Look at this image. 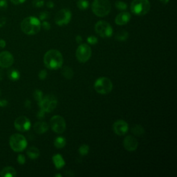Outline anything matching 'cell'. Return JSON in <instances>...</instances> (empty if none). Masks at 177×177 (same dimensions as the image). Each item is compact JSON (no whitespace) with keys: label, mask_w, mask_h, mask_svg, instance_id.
<instances>
[{"label":"cell","mask_w":177,"mask_h":177,"mask_svg":"<svg viewBox=\"0 0 177 177\" xmlns=\"http://www.w3.org/2000/svg\"><path fill=\"white\" fill-rule=\"evenodd\" d=\"M63 56L59 51L51 49L44 56V64L48 69L56 70L60 69L63 64Z\"/></svg>","instance_id":"6da1fadb"},{"label":"cell","mask_w":177,"mask_h":177,"mask_svg":"<svg viewBox=\"0 0 177 177\" xmlns=\"http://www.w3.org/2000/svg\"><path fill=\"white\" fill-rule=\"evenodd\" d=\"M21 29L25 34L28 35L37 34L41 29L40 20L33 16L25 18L21 23Z\"/></svg>","instance_id":"7a4b0ae2"},{"label":"cell","mask_w":177,"mask_h":177,"mask_svg":"<svg viewBox=\"0 0 177 177\" xmlns=\"http://www.w3.org/2000/svg\"><path fill=\"white\" fill-rule=\"evenodd\" d=\"M111 8V3L109 0H94L91 5L93 12L101 17L107 16L110 12Z\"/></svg>","instance_id":"3957f363"},{"label":"cell","mask_w":177,"mask_h":177,"mask_svg":"<svg viewBox=\"0 0 177 177\" xmlns=\"http://www.w3.org/2000/svg\"><path fill=\"white\" fill-rule=\"evenodd\" d=\"M150 3L148 0H133L131 4V11L133 14L143 16L150 11Z\"/></svg>","instance_id":"277c9868"},{"label":"cell","mask_w":177,"mask_h":177,"mask_svg":"<svg viewBox=\"0 0 177 177\" xmlns=\"http://www.w3.org/2000/svg\"><path fill=\"white\" fill-rule=\"evenodd\" d=\"M94 89L96 91L100 94H108L113 89V83L109 78L101 77L96 80L94 83Z\"/></svg>","instance_id":"5b68a950"},{"label":"cell","mask_w":177,"mask_h":177,"mask_svg":"<svg viewBox=\"0 0 177 177\" xmlns=\"http://www.w3.org/2000/svg\"><path fill=\"white\" fill-rule=\"evenodd\" d=\"M11 149L15 152H20L24 151L27 147V140L23 135L20 134H12L9 140Z\"/></svg>","instance_id":"8992f818"},{"label":"cell","mask_w":177,"mask_h":177,"mask_svg":"<svg viewBox=\"0 0 177 177\" xmlns=\"http://www.w3.org/2000/svg\"><path fill=\"white\" fill-rule=\"evenodd\" d=\"M38 105L41 109H42L46 113H49L56 108L57 105V98L52 94L47 95L43 97L42 100Z\"/></svg>","instance_id":"52a82bcc"},{"label":"cell","mask_w":177,"mask_h":177,"mask_svg":"<svg viewBox=\"0 0 177 177\" xmlns=\"http://www.w3.org/2000/svg\"><path fill=\"white\" fill-rule=\"evenodd\" d=\"M91 48L87 44H80L77 48L76 56L80 62L85 63L91 56Z\"/></svg>","instance_id":"ba28073f"},{"label":"cell","mask_w":177,"mask_h":177,"mask_svg":"<svg viewBox=\"0 0 177 177\" xmlns=\"http://www.w3.org/2000/svg\"><path fill=\"white\" fill-rule=\"evenodd\" d=\"M95 31L96 33L101 37L108 38L113 35V28L106 21H98L95 25Z\"/></svg>","instance_id":"9c48e42d"},{"label":"cell","mask_w":177,"mask_h":177,"mask_svg":"<svg viewBox=\"0 0 177 177\" xmlns=\"http://www.w3.org/2000/svg\"><path fill=\"white\" fill-rule=\"evenodd\" d=\"M50 125L52 130L57 134H62L66 130V122L60 115H56L51 118Z\"/></svg>","instance_id":"30bf717a"},{"label":"cell","mask_w":177,"mask_h":177,"mask_svg":"<svg viewBox=\"0 0 177 177\" xmlns=\"http://www.w3.org/2000/svg\"><path fill=\"white\" fill-rule=\"evenodd\" d=\"M71 20V12L66 8L59 11L55 17V22L60 27L68 24Z\"/></svg>","instance_id":"8fae6325"},{"label":"cell","mask_w":177,"mask_h":177,"mask_svg":"<svg viewBox=\"0 0 177 177\" xmlns=\"http://www.w3.org/2000/svg\"><path fill=\"white\" fill-rule=\"evenodd\" d=\"M14 125L16 130L23 132V131L29 130L31 126V123L29 119L26 116H19L16 118Z\"/></svg>","instance_id":"7c38bea8"},{"label":"cell","mask_w":177,"mask_h":177,"mask_svg":"<svg viewBox=\"0 0 177 177\" xmlns=\"http://www.w3.org/2000/svg\"><path fill=\"white\" fill-rule=\"evenodd\" d=\"M129 130V125L126 121L123 120H118L114 122L113 125V130L116 134L118 136H123Z\"/></svg>","instance_id":"4fadbf2b"},{"label":"cell","mask_w":177,"mask_h":177,"mask_svg":"<svg viewBox=\"0 0 177 177\" xmlns=\"http://www.w3.org/2000/svg\"><path fill=\"white\" fill-rule=\"evenodd\" d=\"M14 63V57L8 51H3L0 53V66L2 68H8Z\"/></svg>","instance_id":"5bb4252c"},{"label":"cell","mask_w":177,"mask_h":177,"mask_svg":"<svg viewBox=\"0 0 177 177\" xmlns=\"http://www.w3.org/2000/svg\"><path fill=\"white\" fill-rule=\"evenodd\" d=\"M123 146L129 152H134L138 147V141L134 136L130 135L124 138Z\"/></svg>","instance_id":"9a60e30c"},{"label":"cell","mask_w":177,"mask_h":177,"mask_svg":"<svg viewBox=\"0 0 177 177\" xmlns=\"http://www.w3.org/2000/svg\"><path fill=\"white\" fill-rule=\"evenodd\" d=\"M131 20V15L128 12H122L119 13L115 18V23L119 25L123 26L127 24Z\"/></svg>","instance_id":"2e32d148"},{"label":"cell","mask_w":177,"mask_h":177,"mask_svg":"<svg viewBox=\"0 0 177 177\" xmlns=\"http://www.w3.org/2000/svg\"><path fill=\"white\" fill-rule=\"evenodd\" d=\"M34 131L38 134H43L49 130V125L45 122H37L34 125Z\"/></svg>","instance_id":"e0dca14e"},{"label":"cell","mask_w":177,"mask_h":177,"mask_svg":"<svg viewBox=\"0 0 177 177\" xmlns=\"http://www.w3.org/2000/svg\"><path fill=\"white\" fill-rule=\"evenodd\" d=\"M52 160H53V162L55 167H56V168H57V170L62 168V167L65 165V164H66L65 161H64V160L63 159V157L60 154H55L52 158Z\"/></svg>","instance_id":"ac0fdd59"},{"label":"cell","mask_w":177,"mask_h":177,"mask_svg":"<svg viewBox=\"0 0 177 177\" xmlns=\"http://www.w3.org/2000/svg\"><path fill=\"white\" fill-rule=\"evenodd\" d=\"M16 175V170L12 167H6L0 172V176L2 177H15Z\"/></svg>","instance_id":"d6986e66"},{"label":"cell","mask_w":177,"mask_h":177,"mask_svg":"<svg viewBox=\"0 0 177 177\" xmlns=\"http://www.w3.org/2000/svg\"><path fill=\"white\" fill-rule=\"evenodd\" d=\"M27 155L31 159H36L40 156V150L35 147H31L27 150Z\"/></svg>","instance_id":"ffe728a7"},{"label":"cell","mask_w":177,"mask_h":177,"mask_svg":"<svg viewBox=\"0 0 177 177\" xmlns=\"http://www.w3.org/2000/svg\"><path fill=\"white\" fill-rule=\"evenodd\" d=\"M53 143H54V146L56 148H57V149H61V148H63L66 145V140L64 137L58 136L54 140Z\"/></svg>","instance_id":"44dd1931"},{"label":"cell","mask_w":177,"mask_h":177,"mask_svg":"<svg viewBox=\"0 0 177 177\" xmlns=\"http://www.w3.org/2000/svg\"><path fill=\"white\" fill-rule=\"evenodd\" d=\"M131 132H132L136 136H142L145 134V130L144 128L140 125H135L131 127Z\"/></svg>","instance_id":"7402d4cb"},{"label":"cell","mask_w":177,"mask_h":177,"mask_svg":"<svg viewBox=\"0 0 177 177\" xmlns=\"http://www.w3.org/2000/svg\"><path fill=\"white\" fill-rule=\"evenodd\" d=\"M62 74L66 79L71 80L73 77V71L71 67L65 66L62 70Z\"/></svg>","instance_id":"603a6c76"},{"label":"cell","mask_w":177,"mask_h":177,"mask_svg":"<svg viewBox=\"0 0 177 177\" xmlns=\"http://www.w3.org/2000/svg\"><path fill=\"white\" fill-rule=\"evenodd\" d=\"M128 37H129V33L125 30H122L118 32L116 35V39L120 42L127 40L128 39Z\"/></svg>","instance_id":"cb8c5ba5"},{"label":"cell","mask_w":177,"mask_h":177,"mask_svg":"<svg viewBox=\"0 0 177 177\" xmlns=\"http://www.w3.org/2000/svg\"><path fill=\"white\" fill-rule=\"evenodd\" d=\"M8 76L9 78L12 80H14V81H16V80H19L20 78V72H19L17 70H15V69L11 70L10 71L8 72Z\"/></svg>","instance_id":"d4e9b609"},{"label":"cell","mask_w":177,"mask_h":177,"mask_svg":"<svg viewBox=\"0 0 177 177\" xmlns=\"http://www.w3.org/2000/svg\"><path fill=\"white\" fill-rule=\"evenodd\" d=\"M89 2L87 0H78L77 2V6H78L80 10H86L89 7Z\"/></svg>","instance_id":"484cf974"},{"label":"cell","mask_w":177,"mask_h":177,"mask_svg":"<svg viewBox=\"0 0 177 177\" xmlns=\"http://www.w3.org/2000/svg\"><path fill=\"white\" fill-rule=\"evenodd\" d=\"M78 152L80 155L82 156H86L89 152V147L86 144H83L79 147Z\"/></svg>","instance_id":"4316f807"},{"label":"cell","mask_w":177,"mask_h":177,"mask_svg":"<svg viewBox=\"0 0 177 177\" xmlns=\"http://www.w3.org/2000/svg\"><path fill=\"white\" fill-rule=\"evenodd\" d=\"M33 97H34L35 101L37 102V103L39 104L40 102H41L42 100V98H43L42 92L39 89L35 90L34 94H33Z\"/></svg>","instance_id":"83f0119b"},{"label":"cell","mask_w":177,"mask_h":177,"mask_svg":"<svg viewBox=\"0 0 177 177\" xmlns=\"http://www.w3.org/2000/svg\"><path fill=\"white\" fill-rule=\"evenodd\" d=\"M115 6L118 10L120 11H125L127 8V5L125 2L122 1H117L115 3Z\"/></svg>","instance_id":"f1b7e54d"},{"label":"cell","mask_w":177,"mask_h":177,"mask_svg":"<svg viewBox=\"0 0 177 177\" xmlns=\"http://www.w3.org/2000/svg\"><path fill=\"white\" fill-rule=\"evenodd\" d=\"M86 40H87V42L90 44H91V45H95L98 43V38L94 36V35H91V36H89L87 37V39H86Z\"/></svg>","instance_id":"f546056e"},{"label":"cell","mask_w":177,"mask_h":177,"mask_svg":"<svg viewBox=\"0 0 177 177\" xmlns=\"http://www.w3.org/2000/svg\"><path fill=\"white\" fill-rule=\"evenodd\" d=\"M44 5V0H33V6L36 8L42 7Z\"/></svg>","instance_id":"4dcf8cb0"},{"label":"cell","mask_w":177,"mask_h":177,"mask_svg":"<svg viewBox=\"0 0 177 177\" xmlns=\"http://www.w3.org/2000/svg\"><path fill=\"white\" fill-rule=\"evenodd\" d=\"M49 16H50V14L49 12H47V11L42 12L40 14V20L44 21L45 20H47V19L49 17Z\"/></svg>","instance_id":"1f68e13d"},{"label":"cell","mask_w":177,"mask_h":177,"mask_svg":"<svg viewBox=\"0 0 177 177\" xmlns=\"http://www.w3.org/2000/svg\"><path fill=\"white\" fill-rule=\"evenodd\" d=\"M17 162L19 164H20V165H24L26 162V158L24 155H23V154H20V155L17 156Z\"/></svg>","instance_id":"d6a6232c"},{"label":"cell","mask_w":177,"mask_h":177,"mask_svg":"<svg viewBox=\"0 0 177 177\" xmlns=\"http://www.w3.org/2000/svg\"><path fill=\"white\" fill-rule=\"evenodd\" d=\"M38 76H39V78L40 80H44L47 78V71L46 70H42L38 74Z\"/></svg>","instance_id":"836d02e7"},{"label":"cell","mask_w":177,"mask_h":177,"mask_svg":"<svg viewBox=\"0 0 177 177\" xmlns=\"http://www.w3.org/2000/svg\"><path fill=\"white\" fill-rule=\"evenodd\" d=\"M8 6L7 0H0V9L4 10Z\"/></svg>","instance_id":"e575fe53"},{"label":"cell","mask_w":177,"mask_h":177,"mask_svg":"<svg viewBox=\"0 0 177 177\" xmlns=\"http://www.w3.org/2000/svg\"><path fill=\"white\" fill-rule=\"evenodd\" d=\"M41 27H42L44 30L49 31L51 28V24L48 22L44 21L42 22V24H41Z\"/></svg>","instance_id":"d590c367"},{"label":"cell","mask_w":177,"mask_h":177,"mask_svg":"<svg viewBox=\"0 0 177 177\" xmlns=\"http://www.w3.org/2000/svg\"><path fill=\"white\" fill-rule=\"evenodd\" d=\"M27 0H11V2L12 3V4L18 5V4H22L24 3Z\"/></svg>","instance_id":"8d00e7d4"},{"label":"cell","mask_w":177,"mask_h":177,"mask_svg":"<svg viewBox=\"0 0 177 177\" xmlns=\"http://www.w3.org/2000/svg\"><path fill=\"white\" fill-rule=\"evenodd\" d=\"M45 113H46V112H45L44 111H43L42 109H40V110L39 111V112H38V114H37V118H44V115H45Z\"/></svg>","instance_id":"74e56055"},{"label":"cell","mask_w":177,"mask_h":177,"mask_svg":"<svg viewBox=\"0 0 177 177\" xmlns=\"http://www.w3.org/2000/svg\"><path fill=\"white\" fill-rule=\"evenodd\" d=\"M7 104V101H6V100H0V107H6Z\"/></svg>","instance_id":"f35d334b"},{"label":"cell","mask_w":177,"mask_h":177,"mask_svg":"<svg viewBox=\"0 0 177 177\" xmlns=\"http://www.w3.org/2000/svg\"><path fill=\"white\" fill-rule=\"evenodd\" d=\"M76 40L77 43L81 44L82 42V37L80 36V35H77V36L76 37Z\"/></svg>","instance_id":"ab89813d"},{"label":"cell","mask_w":177,"mask_h":177,"mask_svg":"<svg viewBox=\"0 0 177 177\" xmlns=\"http://www.w3.org/2000/svg\"><path fill=\"white\" fill-rule=\"evenodd\" d=\"M6 47V42L4 40H0V49H4Z\"/></svg>","instance_id":"60d3db41"},{"label":"cell","mask_w":177,"mask_h":177,"mask_svg":"<svg viewBox=\"0 0 177 177\" xmlns=\"http://www.w3.org/2000/svg\"><path fill=\"white\" fill-rule=\"evenodd\" d=\"M6 23V18L5 17H1L0 18V27L4 26Z\"/></svg>","instance_id":"b9f144b4"},{"label":"cell","mask_w":177,"mask_h":177,"mask_svg":"<svg viewBox=\"0 0 177 177\" xmlns=\"http://www.w3.org/2000/svg\"><path fill=\"white\" fill-rule=\"evenodd\" d=\"M47 6L49 8H53L54 7V3L53 2H48Z\"/></svg>","instance_id":"7bdbcfd3"},{"label":"cell","mask_w":177,"mask_h":177,"mask_svg":"<svg viewBox=\"0 0 177 177\" xmlns=\"http://www.w3.org/2000/svg\"><path fill=\"white\" fill-rule=\"evenodd\" d=\"M31 102L29 101H26V102H25V105H26V107H28V108H29L30 107H31Z\"/></svg>","instance_id":"ee69618b"},{"label":"cell","mask_w":177,"mask_h":177,"mask_svg":"<svg viewBox=\"0 0 177 177\" xmlns=\"http://www.w3.org/2000/svg\"><path fill=\"white\" fill-rule=\"evenodd\" d=\"M160 2H161L163 4H167V3H168L169 2H170V0H160Z\"/></svg>","instance_id":"f6af8a7d"},{"label":"cell","mask_w":177,"mask_h":177,"mask_svg":"<svg viewBox=\"0 0 177 177\" xmlns=\"http://www.w3.org/2000/svg\"><path fill=\"white\" fill-rule=\"evenodd\" d=\"M3 78V72L2 70H0V80H2Z\"/></svg>","instance_id":"bcb514c9"},{"label":"cell","mask_w":177,"mask_h":177,"mask_svg":"<svg viewBox=\"0 0 177 177\" xmlns=\"http://www.w3.org/2000/svg\"><path fill=\"white\" fill-rule=\"evenodd\" d=\"M55 176H56V177H57V176H60V177H62V175H60V174H58V175H55Z\"/></svg>","instance_id":"7dc6e473"}]
</instances>
